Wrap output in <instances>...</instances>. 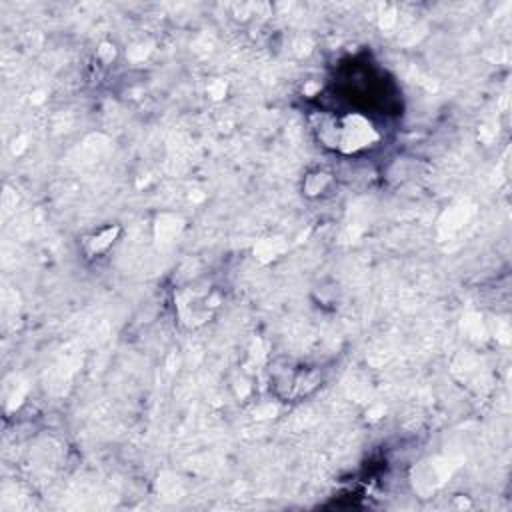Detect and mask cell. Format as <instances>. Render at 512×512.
Here are the masks:
<instances>
[{
    "mask_svg": "<svg viewBox=\"0 0 512 512\" xmlns=\"http://www.w3.org/2000/svg\"><path fill=\"white\" fill-rule=\"evenodd\" d=\"M316 132L324 146H330L332 150L344 154L368 150L380 140V134L372 126V122L356 112L342 116H324L318 122Z\"/></svg>",
    "mask_w": 512,
    "mask_h": 512,
    "instance_id": "obj_1",
    "label": "cell"
}]
</instances>
